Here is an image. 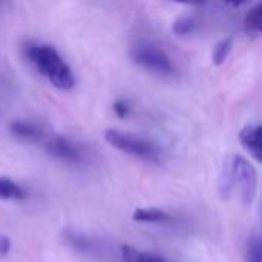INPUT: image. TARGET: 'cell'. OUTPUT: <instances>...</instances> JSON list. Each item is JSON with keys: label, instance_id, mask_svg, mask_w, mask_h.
<instances>
[{"label": "cell", "instance_id": "4", "mask_svg": "<svg viewBox=\"0 0 262 262\" xmlns=\"http://www.w3.org/2000/svg\"><path fill=\"white\" fill-rule=\"evenodd\" d=\"M130 58L154 72L158 74H172L173 72V64L169 55L158 46L154 45H140L130 52Z\"/></svg>", "mask_w": 262, "mask_h": 262}, {"label": "cell", "instance_id": "9", "mask_svg": "<svg viewBox=\"0 0 262 262\" xmlns=\"http://www.w3.org/2000/svg\"><path fill=\"white\" fill-rule=\"evenodd\" d=\"M244 31L249 37H259L262 32V5H255L244 18Z\"/></svg>", "mask_w": 262, "mask_h": 262}, {"label": "cell", "instance_id": "7", "mask_svg": "<svg viewBox=\"0 0 262 262\" xmlns=\"http://www.w3.org/2000/svg\"><path fill=\"white\" fill-rule=\"evenodd\" d=\"M9 132L25 141H40L43 138V130L40 126L31 121H23V120H15L9 124Z\"/></svg>", "mask_w": 262, "mask_h": 262}, {"label": "cell", "instance_id": "17", "mask_svg": "<svg viewBox=\"0 0 262 262\" xmlns=\"http://www.w3.org/2000/svg\"><path fill=\"white\" fill-rule=\"evenodd\" d=\"M178 3H183V5H190V6H201L204 5L207 0H175Z\"/></svg>", "mask_w": 262, "mask_h": 262}, {"label": "cell", "instance_id": "13", "mask_svg": "<svg viewBox=\"0 0 262 262\" xmlns=\"http://www.w3.org/2000/svg\"><path fill=\"white\" fill-rule=\"evenodd\" d=\"M246 256H247V262H262V244L259 236L249 238Z\"/></svg>", "mask_w": 262, "mask_h": 262}, {"label": "cell", "instance_id": "11", "mask_svg": "<svg viewBox=\"0 0 262 262\" xmlns=\"http://www.w3.org/2000/svg\"><path fill=\"white\" fill-rule=\"evenodd\" d=\"M121 262H167L158 255L140 252L130 246L121 247Z\"/></svg>", "mask_w": 262, "mask_h": 262}, {"label": "cell", "instance_id": "10", "mask_svg": "<svg viewBox=\"0 0 262 262\" xmlns=\"http://www.w3.org/2000/svg\"><path fill=\"white\" fill-rule=\"evenodd\" d=\"M25 198H26V193L17 183H14L12 180L6 177H0V200L21 201Z\"/></svg>", "mask_w": 262, "mask_h": 262}, {"label": "cell", "instance_id": "14", "mask_svg": "<svg viewBox=\"0 0 262 262\" xmlns=\"http://www.w3.org/2000/svg\"><path fill=\"white\" fill-rule=\"evenodd\" d=\"M196 23L192 17H180L175 23H173V32L177 35H187L195 29Z\"/></svg>", "mask_w": 262, "mask_h": 262}, {"label": "cell", "instance_id": "15", "mask_svg": "<svg viewBox=\"0 0 262 262\" xmlns=\"http://www.w3.org/2000/svg\"><path fill=\"white\" fill-rule=\"evenodd\" d=\"M114 112H115L117 117L126 118L129 115V112H130V106H129V103L126 100H117L114 103Z\"/></svg>", "mask_w": 262, "mask_h": 262}, {"label": "cell", "instance_id": "16", "mask_svg": "<svg viewBox=\"0 0 262 262\" xmlns=\"http://www.w3.org/2000/svg\"><path fill=\"white\" fill-rule=\"evenodd\" d=\"M11 250V241L6 236H0V256H6Z\"/></svg>", "mask_w": 262, "mask_h": 262}, {"label": "cell", "instance_id": "5", "mask_svg": "<svg viewBox=\"0 0 262 262\" xmlns=\"http://www.w3.org/2000/svg\"><path fill=\"white\" fill-rule=\"evenodd\" d=\"M46 150L51 157L66 161V163H71V164L80 163V160H81V154L77 149V146L63 137H52L51 140H48Z\"/></svg>", "mask_w": 262, "mask_h": 262}, {"label": "cell", "instance_id": "1", "mask_svg": "<svg viewBox=\"0 0 262 262\" xmlns=\"http://www.w3.org/2000/svg\"><path fill=\"white\" fill-rule=\"evenodd\" d=\"M223 198L238 193L244 204H252L258 190V175L252 163L243 155H232L226 160L220 180Z\"/></svg>", "mask_w": 262, "mask_h": 262}, {"label": "cell", "instance_id": "12", "mask_svg": "<svg viewBox=\"0 0 262 262\" xmlns=\"http://www.w3.org/2000/svg\"><path fill=\"white\" fill-rule=\"evenodd\" d=\"M232 49H233V37H227V38H223L221 41H218L216 46L213 48V54H212L213 64L221 66L230 55Z\"/></svg>", "mask_w": 262, "mask_h": 262}, {"label": "cell", "instance_id": "6", "mask_svg": "<svg viewBox=\"0 0 262 262\" xmlns=\"http://www.w3.org/2000/svg\"><path fill=\"white\" fill-rule=\"evenodd\" d=\"M243 147L258 161H262V127L259 124H247L239 132Z\"/></svg>", "mask_w": 262, "mask_h": 262}, {"label": "cell", "instance_id": "2", "mask_svg": "<svg viewBox=\"0 0 262 262\" xmlns=\"http://www.w3.org/2000/svg\"><path fill=\"white\" fill-rule=\"evenodd\" d=\"M25 52L34 68L43 77H46L54 88L60 91H69L75 86V78L69 64L63 60L54 46L29 45Z\"/></svg>", "mask_w": 262, "mask_h": 262}, {"label": "cell", "instance_id": "3", "mask_svg": "<svg viewBox=\"0 0 262 262\" xmlns=\"http://www.w3.org/2000/svg\"><path fill=\"white\" fill-rule=\"evenodd\" d=\"M104 140L115 149L146 160V161H152V163H158L161 160V149L150 140H146L143 137L134 135V134H127L118 129H107L104 132Z\"/></svg>", "mask_w": 262, "mask_h": 262}, {"label": "cell", "instance_id": "8", "mask_svg": "<svg viewBox=\"0 0 262 262\" xmlns=\"http://www.w3.org/2000/svg\"><path fill=\"white\" fill-rule=\"evenodd\" d=\"M137 223H155V224H167L173 221V216L160 209H137L132 215Z\"/></svg>", "mask_w": 262, "mask_h": 262}, {"label": "cell", "instance_id": "19", "mask_svg": "<svg viewBox=\"0 0 262 262\" xmlns=\"http://www.w3.org/2000/svg\"><path fill=\"white\" fill-rule=\"evenodd\" d=\"M0 2H2V0H0Z\"/></svg>", "mask_w": 262, "mask_h": 262}, {"label": "cell", "instance_id": "18", "mask_svg": "<svg viewBox=\"0 0 262 262\" xmlns=\"http://www.w3.org/2000/svg\"><path fill=\"white\" fill-rule=\"evenodd\" d=\"M221 2L226 3V5H229V6H232V8H238V6L244 5L247 0H221Z\"/></svg>", "mask_w": 262, "mask_h": 262}]
</instances>
